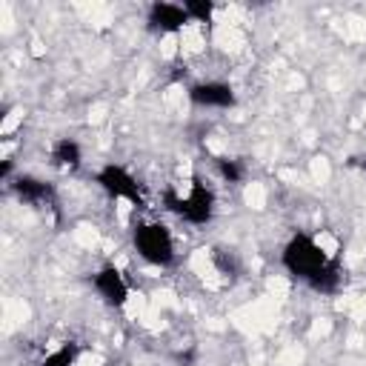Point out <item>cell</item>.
<instances>
[{
  "mask_svg": "<svg viewBox=\"0 0 366 366\" xmlns=\"http://www.w3.org/2000/svg\"><path fill=\"white\" fill-rule=\"evenodd\" d=\"M77 357H80V346L77 343H60L57 349L43 355L40 366H77Z\"/></svg>",
  "mask_w": 366,
  "mask_h": 366,
  "instance_id": "30bf717a",
  "label": "cell"
},
{
  "mask_svg": "<svg viewBox=\"0 0 366 366\" xmlns=\"http://www.w3.org/2000/svg\"><path fill=\"white\" fill-rule=\"evenodd\" d=\"M49 163H51L54 169H60V172L77 169V166L83 163V149H80V143L71 140V137H57V140L51 143V149H49Z\"/></svg>",
  "mask_w": 366,
  "mask_h": 366,
  "instance_id": "9c48e42d",
  "label": "cell"
},
{
  "mask_svg": "<svg viewBox=\"0 0 366 366\" xmlns=\"http://www.w3.org/2000/svg\"><path fill=\"white\" fill-rule=\"evenodd\" d=\"M92 289H94L97 297H100L106 306H112V309H123V306L129 303V297H132V286H129L126 274H123L114 263H106V266H100V269L92 274Z\"/></svg>",
  "mask_w": 366,
  "mask_h": 366,
  "instance_id": "8992f818",
  "label": "cell"
},
{
  "mask_svg": "<svg viewBox=\"0 0 366 366\" xmlns=\"http://www.w3.org/2000/svg\"><path fill=\"white\" fill-rule=\"evenodd\" d=\"M186 94H189L192 106H197V109H212V112H226V109H234V103H237L234 86L226 83V80H217V77L194 80Z\"/></svg>",
  "mask_w": 366,
  "mask_h": 366,
  "instance_id": "5b68a950",
  "label": "cell"
},
{
  "mask_svg": "<svg viewBox=\"0 0 366 366\" xmlns=\"http://www.w3.org/2000/svg\"><path fill=\"white\" fill-rule=\"evenodd\" d=\"M146 23H149L152 31L169 37V34H180L192 20H189L183 3H163V0H160V3H152V6H149Z\"/></svg>",
  "mask_w": 366,
  "mask_h": 366,
  "instance_id": "52a82bcc",
  "label": "cell"
},
{
  "mask_svg": "<svg viewBox=\"0 0 366 366\" xmlns=\"http://www.w3.org/2000/svg\"><path fill=\"white\" fill-rule=\"evenodd\" d=\"M132 249L137 257L154 269H169L177 260V243L166 223L160 220H137L132 226Z\"/></svg>",
  "mask_w": 366,
  "mask_h": 366,
  "instance_id": "3957f363",
  "label": "cell"
},
{
  "mask_svg": "<svg viewBox=\"0 0 366 366\" xmlns=\"http://www.w3.org/2000/svg\"><path fill=\"white\" fill-rule=\"evenodd\" d=\"M163 203L172 214H177L189 226H206V223H212V217L217 212L214 189L209 183H203L200 177H192L186 183V189H166Z\"/></svg>",
  "mask_w": 366,
  "mask_h": 366,
  "instance_id": "7a4b0ae2",
  "label": "cell"
},
{
  "mask_svg": "<svg viewBox=\"0 0 366 366\" xmlns=\"http://www.w3.org/2000/svg\"><path fill=\"white\" fill-rule=\"evenodd\" d=\"M183 9H186L192 23H212V17H214V3L212 0H186Z\"/></svg>",
  "mask_w": 366,
  "mask_h": 366,
  "instance_id": "7c38bea8",
  "label": "cell"
},
{
  "mask_svg": "<svg viewBox=\"0 0 366 366\" xmlns=\"http://www.w3.org/2000/svg\"><path fill=\"white\" fill-rule=\"evenodd\" d=\"M11 192H14L17 200L26 203V206L43 209V206H51V203H54V189H51V183L40 180V177H34V174H20V177L11 183Z\"/></svg>",
  "mask_w": 366,
  "mask_h": 366,
  "instance_id": "ba28073f",
  "label": "cell"
},
{
  "mask_svg": "<svg viewBox=\"0 0 366 366\" xmlns=\"http://www.w3.org/2000/svg\"><path fill=\"white\" fill-rule=\"evenodd\" d=\"M94 183L114 200L120 203H129L132 209H143L146 206V192H143V183L120 163H106L94 172Z\"/></svg>",
  "mask_w": 366,
  "mask_h": 366,
  "instance_id": "277c9868",
  "label": "cell"
},
{
  "mask_svg": "<svg viewBox=\"0 0 366 366\" xmlns=\"http://www.w3.org/2000/svg\"><path fill=\"white\" fill-rule=\"evenodd\" d=\"M280 263L295 280L306 283L320 295H332L340 289L343 272L337 266V257L315 234L295 232L280 249Z\"/></svg>",
  "mask_w": 366,
  "mask_h": 366,
  "instance_id": "6da1fadb",
  "label": "cell"
},
{
  "mask_svg": "<svg viewBox=\"0 0 366 366\" xmlns=\"http://www.w3.org/2000/svg\"><path fill=\"white\" fill-rule=\"evenodd\" d=\"M214 166H217V174L226 183H243L246 180V166L240 160H234V157H217Z\"/></svg>",
  "mask_w": 366,
  "mask_h": 366,
  "instance_id": "8fae6325",
  "label": "cell"
}]
</instances>
